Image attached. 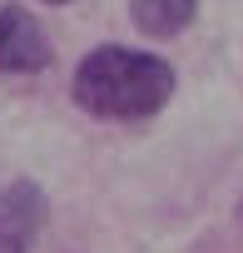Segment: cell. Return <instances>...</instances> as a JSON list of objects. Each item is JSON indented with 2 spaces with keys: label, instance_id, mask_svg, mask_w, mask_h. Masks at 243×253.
Masks as SVG:
<instances>
[{
  "label": "cell",
  "instance_id": "5",
  "mask_svg": "<svg viewBox=\"0 0 243 253\" xmlns=\"http://www.w3.org/2000/svg\"><path fill=\"white\" fill-rule=\"evenodd\" d=\"M45 5H70V0H45Z\"/></svg>",
  "mask_w": 243,
  "mask_h": 253
},
{
  "label": "cell",
  "instance_id": "2",
  "mask_svg": "<svg viewBox=\"0 0 243 253\" xmlns=\"http://www.w3.org/2000/svg\"><path fill=\"white\" fill-rule=\"evenodd\" d=\"M55 60L45 25L25 5H0V75H40Z\"/></svg>",
  "mask_w": 243,
  "mask_h": 253
},
{
  "label": "cell",
  "instance_id": "4",
  "mask_svg": "<svg viewBox=\"0 0 243 253\" xmlns=\"http://www.w3.org/2000/svg\"><path fill=\"white\" fill-rule=\"evenodd\" d=\"M199 0H129V20L149 40H174L194 25Z\"/></svg>",
  "mask_w": 243,
  "mask_h": 253
},
{
  "label": "cell",
  "instance_id": "1",
  "mask_svg": "<svg viewBox=\"0 0 243 253\" xmlns=\"http://www.w3.org/2000/svg\"><path fill=\"white\" fill-rule=\"evenodd\" d=\"M179 89V75L164 55L154 50H129V45H99L80 60L70 94L84 114L114 119V124H139L154 119Z\"/></svg>",
  "mask_w": 243,
  "mask_h": 253
},
{
  "label": "cell",
  "instance_id": "6",
  "mask_svg": "<svg viewBox=\"0 0 243 253\" xmlns=\"http://www.w3.org/2000/svg\"><path fill=\"white\" fill-rule=\"evenodd\" d=\"M238 223H243V199H238Z\"/></svg>",
  "mask_w": 243,
  "mask_h": 253
},
{
  "label": "cell",
  "instance_id": "3",
  "mask_svg": "<svg viewBox=\"0 0 243 253\" xmlns=\"http://www.w3.org/2000/svg\"><path fill=\"white\" fill-rule=\"evenodd\" d=\"M50 218V199L35 179H15L0 189V253H30Z\"/></svg>",
  "mask_w": 243,
  "mask_h": 253
}]
</instances>
